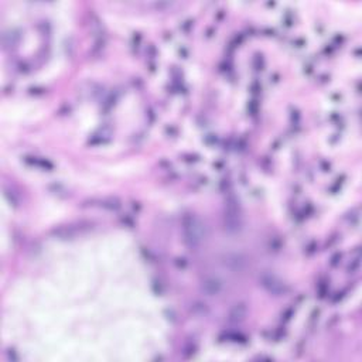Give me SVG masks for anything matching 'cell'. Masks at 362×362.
Masks as SVG:
<instances>
[{"label":"cell","instance_id":"cell-4","mask_svg":"<svg viewBox=\"0 0 362 362\" xmlns=\"http://www.w3.org/2000/svg\"><path fill=\"white\" fill-rule=\"evenodd\" d=\"M203 292L208 296H218L222 292V282L218 278H207L203 282Z\"/></svg>","mask_w":362,"mask_h":362},{"label":"cell","instance_id":"cell-7","mask_svg":"<svg viewBox=\"0 0 362 362\" xmlns=\"http://www.w3.org/2000/svg\"><path fill=\"white\" fill-rule=\"evenodd\" d=\"M226 263L234 270H241L242 267L245 266V260H243V257L241 255H231V256H228Z\"/></svg>","mask_w":362,"mask_h":362},{"label":"cell","instance_id":"cell-1","mask_svg":"<svg viewBox=\"0 0 362 362\" xmlns=\"http://www.w3.org/2000/svg\"><path fill=\"white\" fill-rule=\"evenodd\" d=\"M183 235H184V242L187 243L189 248H198L203 243L204 235H205L201 219L194 214H187L183 218Z\"/></svg>","mask_w":362,"mask_h":362},{"label":"cell","instance_id":"cell-5","mask_svg":"<svg viewBox=\"0 0 362 362\" xmlns=\"http://www.w3.org/2000/svg\"><path fill=\"white\" fill-rule=\"evenodd\" d=\"M246 306L243 304V303H238V304H235L234 307L231 309L229 311V320L232 321V323H239L242 320H245V317H246Z\"/></svg>","mask_w":362,"mask_h":362},{"label":"cell","instance_id":"cell-2","mask_svg":"<svg viewBox=\"0 0 362 362\" xmlns=\"http://www.w3.org/2000/svg\"><path fill=\"white\" fill-rule=\"evenodd\" d=\"M224 222H225V228L229 231V232H238V231H241V226H242L241 211H239L238 201H236L235 198H229V200L226 201Z\"/></svg>","mask_w":362,"mask_h":362},{"label":"cell","instance_id":"cell-3","mask_svg":"<svg viewBox=\"0 0 362 362\" xmlns=\"http://www.w3.org/2000/svg\"><path fill=\"white\" fill-rule=\"evenodd\" d=\"M259 280H260V285H262L269 293L275 294V296H280V294L286 293V285H285L276 275H273V273H267V272H266V273H263V275L260 276Z\"/></svg>","mask_w":362,"mask_h":362},{"label":"cell","instance_id":"cell-6","mask_svg":"<svg viewBox=\"0 0 362 362\" xmlns=\"http://www.w3.org/2000/svg\"><path fill=\"white\" fill-rule=\"evenodd\" d=\"M98 207L104 208V210H109V211H118V210L122 207V204L118 198L109 197V198H102V200H99Z\"/></svg>","mask_w":362,"mask_h":362}]
</instances>
